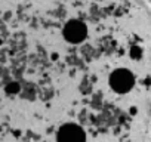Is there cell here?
<instances>
[{"label":"cell","mask_w":151,"mask_h":142,"mask_svg":"<svg viewBox=\"0 0 151 142\" xmlns=\"http://www.w3.org/2000/svg\"><path fill=\"white\" fill-rule=\"evenodd\" d=\"M86 34H88V28L80 21H76V19L70 21L64 27V36L71 43H80L82 40H85Z\"/></svg>","instance_id":"1"},{"label":"cell","mask_w":151,"mask_h":142,"mask_svg":"<svg viewBox=\"0 0 151 142\" xmlns=\"http://www.w3.org/2000/svg\"><path fill=\"white\" fill-rule=\"evenodd\" d=\"M85 132L76 124H64L58 132V142H85Z\"/></svg>","instance_id":"2"},{"label":"cell","mask_w":151,"mask_h":142,"mask_svg":"<svg viewBox=\"0 0 151 142\" xmlns=\"http://www.w3.org/2000/svg\"><path fill=\"white\" fill-rule=\"evenodd\" d=\"M110 83L117 92H127L133 86V76L127 70H117L111 74Z\"/></svg>","instance_id":"3"}]
</instances>
